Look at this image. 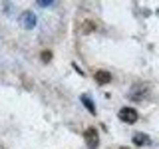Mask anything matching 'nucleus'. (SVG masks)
Wrapping results in <instances>:
<instances>
[{
  "mask_svg": "<svg viewBox=\"0 0 159 149\" xmlns=\"http://www.w3.org/2000/svg\"><path fill=\"white\" fill-rule=\"evenodd\" d=\"M20 24H22L26 30L34 28V26H36V14L30 12V10H24V12L20 14Z\"/></svg>",
  "mask_w": 159,
  "mask_h": 149,
  "instance_id": "3",
  "label": "nucleus"
},
{
  "mask_svg": "<svg viewBox=\"0 0 159 149\" xmlns=\"http://www.w3.org/2000/svg\"><path fill=\"white\" fill-rule=\"evenodd\" d=\"M143 97H147V88L145 86H135L131 89V93H129V99H133V102H141Z\"/></svg>",
  "mask_w": 159,
  "mask_h": 149,
  "instance_id": "4",
  "label": "nucleus"
},
{
  "mask_svg": "<svg viewBox=\"0 0 159 149\" xmlns=\"http://www.w3.org/2000/svg\"><path fill=\"white\" fill-rule=\"evenodd\" d=\"M84 137H86V145L89 149H96L99 145V135H98V131L93 127H88L86 133H84Z\"/></svg>",
  "mask_w": 159,
  "mask_h": 149,
  "instance_id": "2",
  "label": "nucleus"
},
{
  "mask_svg": "<svg viewBox=\"0 0 159 149\" xmlns=\"http://www.w3.org/2000/svg\"><path fill=\"white\" fill-rule=\"evenodd\" d=\"M96 82L99 86H106V84L111 82V74L106 72V70H99V72H96Z\"/></svg>",
  "mask_w": 159,
  "mask_h": 149,
  "instance_id": "5",
  "label": "nucleus"
},
{
  "mask_svg": "<svg viewBox=\"0 0 159 149\" xmlns=\"http://www.w3.org/2000/svg\"><path fill=\"white\" fill-rule=\"evenodd\" d=\"M42 58H44V62H48V60L52 58V54H50V52H44V54H42Z\"/></svg>",
  "mask_w": 159,
  "mask_h": 149,
  "instance_id": "9",
  "label": "nucleus"
},
{
  "mask_svg": "<svg viewBox=\"0 0 159 149\" xmlns=\"http://www.w3.org/2000/svg\"><path fill=\"white\" fill-rule=\"evenodd\" d=\"M80 99H82V103H84V106L88 107V111L92 113V115H96V106H93V102L89 99V96H86V93H84V96L80 97Z\"/></svg>",
  "mask_w": 159,
  "mask_h": 149,
  "instance_id": "7",
  "label": "nucleus"
},
{
  "mask_svg": "<svg viewBox=\"0 0 159 149\" xmlns=\"http://www.w3.org/2000/svg\"><path fill=\"white\" fill-rule=\"evenodd\" d=\"M117 115H119V119H121V121H125V123H135L137 117H139L137 111H135L133 107H121Z\"/></svg>",
  "mask_w": 159,
  "mask_h": 149,
  "instance_id": "1",
  "label": "nucleus"
},
{
  "mask_svg": "<svg viewBox=\"0 0 159 149\" xmlns=\"http://www.w3.org/2000/svg\"><path fill=\"white\" fill-rule=\"evenodd\" d=\"M121 149H127V147H121Z\"/></svg>",
  "mask_w": 159,
  "mask_h": 149,
  "instance_id": "10",
  "label": "nucleus"
},
{
  "mask_svg": "<svg viewBox=\"0 0 159 149\" xmlns=\"http://www.w3.org/2000/svg\"><path fill=\"white\" fill-rule=\"evenodd\" d=\"M133 143H135V145H149V137L145 135V133H135V135H133Z\"/></svg>",
  "mask_w": 159,
  "mask_h": 149,
  "instance_id": "6",
  "label": "nucleus"
},
{
  "mask_svg": "<svg viewBox=\"0 0 159 149\" xmlns=\"http://www.w3.org/2000/svg\"><path fill=\"white\" fill-rule=\"evenodd\" d=\"M38 4H40V6H52V4H54V2H52V0H48V2H46V0H40V2H38Z\"/></svg>",
  "mask_w": 159,
  "mask_h": 149,
  "instance_id": "8",
  "label": "nucleus"
}]
</instances>
